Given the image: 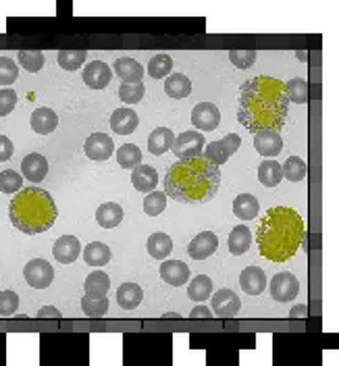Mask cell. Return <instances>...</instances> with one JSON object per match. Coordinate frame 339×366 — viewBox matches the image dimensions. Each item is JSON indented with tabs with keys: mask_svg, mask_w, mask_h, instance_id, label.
Here are the masks:
<instances>
[{
	"mask_svg": "<svg viewBox=\"0 0 339 366\" xmlns=\"http://www.w3.org/2000/svg\"><path fill=\"white\" fill-rule=\"evenodd\" d=\"M131 183L137 191H154L156 183H158V175H156V168L150 166V164H139L133 168L131 173Z\"/></svg>",
	"mask_w": 339,
	"mask_h": 366,
	"instance_id": "cell-22",
	"label": "cell"
},
{
	"mask_svg": "<svg viewBox=\"0 0 339 366\" xmlns=\"http://www.w3.org/2000/svg\"><path fill=\"white\" fill-rule=\"evenodd\" d=\"M23 277L33 289H46L54 279V268L50 266V262H46L42 258H33L25 264Z\"/></svg>",
	"mask_w": 339,
	"mask_h": 366,
	"instance_id": "cell-7",
	"label": "cell"
},
{
	"mask_svg": "<svg viewBox=\"0 0 339 366\" xmlns=\"http://www.w3.org/2000/svg\"><path fill=\"white\" fill-rule=\"evenodd\" d=\"M139 119L131 108H116L110 114V129L119 135H131L137 127Z\"/></svg>",
	"mask_w": 339,
	"mask_h": 366,
	"instance_id": "cell-20",
	"label": "cell"
},
{
	"mask_svg": "<svg viewBox=\"0 0 339 366\" xmlns=\"http://www.w3.org/2000/svg\"><path fill=\"white\" fill-rule=\"evenodd\" d=\"M212 295V279L206 274H198L191 279L189 287H187V297L193 302H204Z\"/></svg>",
	"mask_w": 339,
	"mask_h": 366,
	"instance_id": "cell-33",
	"label": "cell"
},
{
	"mask_svg": "<svg viewBox=\"0 0 339 366\" xmlns=\"http://www.w3.org/2000/svg\"><path fill=\"white\" fill-rule=\"evenodd\" d=\"M85 295H106L110 289V279L102 270H94L85 277Z\"/></svg>",
	"mask_w": 339,
	"mask_h": 366,
	"instance_id": "cell-32",
	"label": "cell"
},
{
	"mask_svg": "<svg viewBox=\"0 0 339 366\" xmlns=\"http://www.w3.org/2000/svg\"><path fill=\"white\" fill-rule=\"evenodd\" d=\"M96 220H98L100 227L112 229V227H116L123 220V208L119 204H114V202L100 204L98 210H96Z\"/></svg>",
	"mask_w": 339,
	"mask_h": 366,
	"instance_id": "cell-28",
	"label": "cell"
},
{
	"mask_svg": "<svg viewBox=\"0 0 339 366\" xmlns=\"http://www.w3.org/2000/svg\"><path fill=\"white\" fill-rule=\"evenodd\" d=\"M210 302H212V312L220 318H229V316H235L241 308V302L237 297L235 291L231 289H218L210 295Z\"/></svg>",
	"mask_w": 339,
	"mask_h": 366,
	"instance_id": "cell-11",
	"label": "cell"
},
{
	"mask_svg": "<svg viewBox=\"0 0 339 366\" xmlns=\"http://www.w3.org/2000/svg\"><path fill=\"white\" fill-rule=\"evenodd\" d=\"M254 148H256L258 154L272 160L283 150V139L277 131H262V133L254 135Z\"/></svg>",
	"mask_w": 339,
	"mask_h": 366,
	"instance_id": "cell-18",
	"label": "cell"
},
{
	"mask_svg": "<svg viewBox=\"0 0 339 366\" xmlns=\"http://www.w3.org/2000/svg\"><path fill=\"white\" fill-rule=\"evenodd\" d=\"M173 139H175V135H173V131L168 127H156L150 133V137H148V150L154 156H160V154H164V152L171 150Z\"/></svg>",
	"mask_w": 339,
	"mask_h": 366,
	"instance_id": "cell-25",
	"label": "cell"
},
{
	"mask_svg": "<svg viewBox=\"0 0 339 366\" xmlns=\"http://www.w3.org/2000/svg\"><path fill=\"white\" fill-rule=\"evenodd\" d=\"M116 162L123 168H135L141 164V150L135 143H123L116 150Z\"/></svg>",
	"mask_w": 339,
	"mask_h": 366,
	"instance_id": "cell-34",
	"label": "cell"
},
{
	"mask_svg": "<svg viewBox=\"0 0 339 366\" xmlns=\"http://www.w3.org/2000/svg\"><path fill=\"white\" fill-rule=\"evenodd\" d=\"M29 123H31V129H33L35 133H40V135H48V133H52V131L56 129V125H58V116H56V112H54L52 108L40 106V108H35V110L31 112Z\"/></svg>",
	"mask_w": 339,
	"mask_h": 366,
	"instance_id": "cell-19",
	"label": "cell"
},
{
	"mask_svg": "<svg viewBox=\"0 0 339 366\" xmlns=\"http://www.w3.org/2000/svg\"><path fill=\"white\" fill-rule=\"evenodd\" d=\"M166 208V195L164 191H150L144 198V212L148 216H158Z\"/></svg>",
	"mask_w": 339,
	"mask_h": 366,
	"instance_id": "cell-42",
	"label": "cell"
},
{
	"mask_svg": "<svg viewBox=\"0 0 339 366\" xmlns=\"http://www.w3.org/2000/svg\"><path fill=\"white\" fill-rule=\"evenodd\" d=\"M289 316H293V318H299V316H308V308H306L304 304H302V306H295V308H291Z\"/></svg>",
	"mask_w": 339,
	"mask_h": 366,
	"instance_id": "cell-51",
	"label": "cell"
},
{
	"mask_svg": "<svg viewBox=\"0 0 339 366\" xmlns=\"http://www.w3.org/2000/svg\"><path fill=\"white\" fill-rule=\"evenodd\" d=\"M239 146H241V137H239L237 133H227L223 139H214V141L206 143L204 150H202V156H204L210 164L223 166V164L239 150Z\"/></svg>",
	"mask_w": 339,
	"mask_h": 366,
	"instance_id": "cell-5",
	"label": "cell"
},
{
	"mask_svg": "<svg viewBox=\"0 0 339 366\" xmlns=\"http://www.w3.org/2000/svg\"><path fill=\"white\" fill-rule=\"evenodd\" d=\"M258 210H260V204L258 200L252 195V193H239L235 200H233V214L241 220H252L258 216Z\"/></svg>",
	"mask_w": 339,
	"mask_h": 366,
	"instance_id": "cell-26",
	"label": "cell"
},
{
	"mask_svg": "<svg viewBox=\"0 0 339 366\" xmlns=\"http://www.w3.org/2000/svg\"><path fill=\"white\" fill-rule=\"evenodd\" d=\"M285 85V96H287V100H291V102H295V104H304L306 100H308V83L302 79V77H293V79H289L287 83H283Z\"/></svg>",
	"mask_w": 339,
	"mask_h": 366,
	"instance_id": "cell-38",
	"label": "cell"
},
{
	"mask_svg": "<svg viewBox=\"0 0 339 366\" xmlns=\"http://www.w3.org/2000/svg\"><path fill=\"white\" fill-rule=\"evenodd\" d=\"M250 243H252V231H250L245 225H237V227L229 233L227 245H229V252H231L233 256L245 254L247 247H250Z\"/></svg>",
	"mask_w": 339,
	"mask_h": 366,
	"instance_id": "cell-29",
	"label": "cell"
},
{
	"mask_svg": "<svg viewBox=\"0 0 339 366\" xmlns=\"http://www.w3.org/2000/svg\"><path fill=\"white\" fill-rule=\"evenodd\" d=\"M162 185L164 195H171L181 204H206L218 191L220 171L204 156L185 158L166 168Z\"/></svg>",
	"mask_w": 339,
	"mask_h": 366,
	"instance_id": "cell-2",
	"label": "cell"
},
{
	"mask_svg": "<svg viewBox=\"0 0 339 366\" xmlns=\"http://www.w3.org/2000/svg\"><path fill=\"white\" fill-rule=\"evenodd\" d=\"M87 58V52L85 50H73V48H64V50H58V64L64 69V71H75L79 69Z\"/></svg>",
	"mask_w": 339,
	"mask_h": 366,
	"instance_id": "cell-36",
	"label": "cell"
},
{
	"mask_svg": "<svg viewBox=\"0 0 339 366\" xmlns=\"http://www.w3.org/2000/svg\"><path fill=\"white\" fill-rule=\"evenodd\" d=\"M306 227L302 216L289 206H275L264 212L256 229L260 256L272 262H285L302 247Z\"/></svg>",
	"mask_w": 339,
	"mask_h": 366,
	"instance_id": "cell-3",
	"label": "cell"
},
{
	"mask_svg": "<svg viewBox=\"0 0 339 366\" xmlns=\"http://www.w3.org/2000/svg\"><path fill=\"white\" fill-rule=\"evenodd\" d=\"M239 285L250 295H260L266 287V274L260 266H245L239 274Z\"/></svg>",
	"mask_w": 339,
	"mask_h": 366,
	"instance_id": "cell-17",
	"label": "cell"
},
{
	"mask_svg": "<svg viewBox=\"0 0 339 366\" xmlns=\"http://www.w3.org/2000/svg\"><path fill=\"white\" fill-rule=\"evenodd\" d=\"M281 171L287 181H302L306 177V162L299 156H289L281 164Z\"/></svg>",
	"mask_w": 339,
	"mask_h": 366,
	"instance_id": "cell-39",
	"label": "cell"
},
{
	"mask_svg": "<svg viewBox=\"0 0 339 366\" xmlns=\"http://www.w3.org/2000/svg\"><path fill=\"white\" fill-rule=\"evenodd\" d=\"M146 94V85L141 81H133V83H121L119 87V98L127 104H137Z\"/></svg>",
	"mask_w": 339,
	"mask_h": 366,
	"instance_id": "cell-41",
	"label": "cell"
},
{
	"mask_svg": "<svg viewBox=\"0 0 339 366\" xmlns=\"http://www.w3.org/2000/svg\"><path fill=\"white\" fill-rule=\"evenodd\" d=\"M258 179H260V183L266 185V187H277V185L281 183V179H283L281 164H279L277 160H270V158L262 160V162L258 164Z\"/></svg>",
	"mask_w": 339,
	"mask_h": 366,
	"instance_id": "cell-31",
	"label": "cell"
},
{
	"mask_svg": "<svg viewBox=\"0 0 339 366\" xmlns=\"http://www.w3.org/2000/svg\"><path fill=\"white\" fill-rule=\"evenodd\" d=\"M52 254L58 262L62 264H71L79 258L81 254V243L75 235H62L54 241L52 245Z\"/></svg>",
	"mask_w": 339,
	"mask_h": 366,
	"instance_id": "cell-14",
	"label": "cell"
},
{
	"mask_svg": "<svg viewBox=\"0 0 339 366\" xmlns=\"http://www.w3.org/2000/svg\"><path fill=\"white\" fill-rule=\"evenodd\" d=\"M216 247H218L216 235H214L212 231H202V233H198V235L189 241L187 254H189L193 260H206V258H210V256L216 252Z\"/></svg>",
	"mask_w": 339,
	"mask_h": 366,
	"instance_id": "cell-13",
	"label": "cell"
},
{
	"mask_svg": "<svg viewBox=\"0 0 339 366\" xmlns=\"http://www.w3.org/2000/svg\"><path fill=\"white\" fill-rule=\"evenodd\" d=\"M204 146H206V139H204V135L200 131H183V133H179L173 139L171 150L175 152V156L179 160H185V158L202 156Z\"/></svg>",
	"mask_w": 339,
	"mask_h": 366,
	"instance_id": "cell-6",
	"label": "cell"
},
{
	"mask_svg": "<svg viewBox=\"0 0 339 366\" xmlns=\"http://www.w3.org/2000/svg\"><path fill=\"white\" fill-rule=\"evenodd\" d=\"M144 299V291L137 283H121V287L116 289V302L123 310H133L141 304Z\"/></svg>",
	"mask_w": 339,
	"mask_h": 366,
	"instance_id": "cell-23",
	"label": "cell"
},
{
	"mask_svg": "<svg viewBox=\"0 0 339 366\" xmlns=\"http://www.w3.org/2000/svg\"><path fill=\"white\" fill-rule=\"evenodd\" d=\"M21 173L25 179H29L31 183H40L44 181V177L48 175V160L37 154V152H31L27 154L23 160H21Z\"/></svg>",
	"mask_w": 339,
	"mask_h": 366,
	"instance_id": "cell-16",
	"label": "cell"
},
{
	"mask_svg": "<svg viewBox=\"0 0 339 366\" xmlns=\"http://www.w3.org/2000/svg\"><path fill=\"white\" fill-rule=\"evenodd\" d=\"M146 250H148V254H150L152 258H156V260H164V258L171 254V250H173V239H171L166 233L156 231V233H152V235L148 237Z\"/></svg>",
	"mask_w": 339,
	"mask_h": 366,
	"instance_id": "cell-27",
	"label": "cell"
},
{
	"mask_svg": "<svg viewBox=\"0 0 339 366\" xmlns=\"http://www.w3.org/2000/svg\"><path fill=\"white\" fill-rule=\"evenodd\" d=\"M17 75H19V67L15 64V60L8 56H0V85L8 87L10 83H15Z\"/></svg>",
	"mask_w": 339,
	"mask_h": 366,
	"instance_id": "cell-44",
	"label": "cell"
},
{
	"mask_svg": "<svg viewBox=\"0 0 339 366\" xmlns=\"http://www.w3.org/2000/svg\"><path fill=\"white\" fill-rule=\"evenodd\" d=\"M19 308V295L10 289L0 291V316H10Z\"/></svg>",
	"mask_w": 339,
	"mask_h": 366,
	"instance_id": "cell-45",
	"label": "cell"
},
{
	"mask_svg": "<svg viewBox=\"0 0 339 366\" xmlns=\"http://www.w3.org/2000/svg\"><path fill=\"white\" fill-rule=\"evenodd\" d=\"M110 256V247L102 241H92L83 247V260L89 266H106Z\"/></svg>",
	"mask_w": 339,
	"mask_h": 366,
	"instance_id": "cell-30",
	"label": "cell"
},
{
	"mask_svg": "<svg viewBox=\"0 0 339 366\" xmlns=\"http://www.w3.org/2000/svg\"><path fill=\"white\" fill-rule=\"evenodd\" d=\"M229 60L239 69H250L256 60V50H229Z\"/></svg>",
	"mask_w": 339,
	"mask_h": 366,
	"instance_id": "cell-46",
	"label": "cell"
},
{
	"mask_svg": "<svg viewBox=\"0 0 339 366\" xmlns=\"http://www.w3.org/2000/svg\"><path fill=\"white\" fill-rule=\"evenodd\" d=\"M81 310L85 316H104L108 310V297L106 295H83L81 299Z\"/></svg>",
	"mask_w": 339,
	"mask_h": 366,
	"instance_id": "cell-35",
	"label": "cell"
},
{
	"mask_svg": "<svg viewBox=\"0 0 339 366\" xmlns=\"http://www.w3.org/2000/svg\"><path fill=\"white\" fill-rule=\"evenodd\" d=\"M189 316H193V318H208V316H212V312H210V308H208V306L198 304V306L189 312Z\"/></svg>",
	"mask_w": 339,
	"mask_h": 366,
	"instance_id": "cell-50",
	"label": "cell"
},
{
	"mask_svg": "<svg viewBox=\"0 0 339 366\" xmlns=\"http://www.w3.org/2000/svg\"><path fill=\"white\" fill-rule=\"evenodd\" d=\"M191 123L198 131H214L220 123V112L212 102H200L191 110Z\"/></svg>",
	"mask_w": 339,
	"mask_h": 366,
	"instance_id": "cell-9",
	"label": "cell"
},
{
	"mask_svg": "<svg viewBox=\"0 0 339 366\" xmlns=\"http://www.w3.org/2000/svg\"><path fill=\"white\" fill-rule=\"evenodd\" d=\"M19 62L25 71L37 73L44 67V52L42 50H19Z\"/></svg>",
	"mask_w": 339,
	"mask_h": 366,
	"instance_id": "cell-40",
	"label": "cell"
},
{
	"mask_svg": "<svg viewBox=\"0 0 339 366\" xmlns=\"http://www.w3.org/2000/svg\"><path fill=\"white\" fill-rule=\"evenodd\" d=\"M83 152L87 158L92 160H108L114 152V143H112V137L108 133H92L85 143H83Z\"/></svg>",
	"mask_w": 339,
	"mask_h": 366,
	"instance_id": "cell-10",
	"label": "cell"
},
{
	"mask_svg": "<svg viewBox=\"0 0 339 366\" xmlns=\"http://www.w3.org/2000/svg\"><path fill=\"white\" fill-rule=\"evenodd\" d=\"M110 71H114L125 83L141 81V77H144V67H141L135 58H131V56H121V58H116Z\"/></svg>",
	"mask_w": 339,
	"mask_h": 366,
	"instance_id": "cell-21",
	"label": "cell"
},
{
	"mask_svg": "<svg viewBox=\"0 0 339 366\" xmlns=\"http://www.w3.org/2000/svg\"><path fill=\"white\" fill-rule=\"evenodd\" d=\"M17 104V92L12 87H2L0 89V116H6L15 110Z\"/></svg>",
	"mask_w": 339,
	"mask_h": 366,
	"instance_id": "cell-47",
	"label": "cell"
},
{
	"mask_svg": "<svg viewBox=\"0 0 339 366\" xmlns=\"http://www.w3.org/2000/svg\"><path fill=\"white\" fill-rule=\"evenodd\" d=\"M37 316H44V318H58L60 316V310L54 308V306H44L37 310Z\"/></svg>",
	"mask_w": 339,
	"mask_h": 366,
	"instance_id": "cell-49",
	"label": "cell"
},
{
	"mask_svg": "<svg viewBox=\"0 0 339 366\" xmlns=\"http://www.w3.org/2000/svg\"><path fill=\"white\" fill-rule=\"evenodd\" d=\"M160 277L173 287H181L189 281V266L183 260H164L160 264Z\"/></svg>",
	"mask_w": 339,
	"mask_h": 366,
	"instance_id": "cell-15",
	"label": "cell"
},
{
	"mask_svg": "<svg viewBox=\"0 0 339 366\" xmlns=\"http://www.w3.org/2000/svg\"><path fill=\"white\" fill-rule=\"evenodd\" d=\"M164 94L168 98H175V100H181V98H187L191 94V81L189 77H185L183 73H173L164 79Z\"/></svg>",
	"mask_w": 339,
	"mask_h": 366,
	"instance_id": "cell-24",
	"label": "cell"
},
{
	"mask_svg": "<svg viewBox=\"0 0 339 366\" xmlns=\"http://www.w3.org/2000/svg\"><path fill=\"white\" fill-rule=\"evenodd\" d=\"M23 187V177L17 171H2L0 173V191L2 193H17Z\"/></svg>",
	"mask_w": 339,
	"mask_h": 366,
	"instance_id": "cell-43",
	"label": "cell"
},
{
	"mask_svg": "<svg viewBox=\"0 0 339 366\" xmlns=\"http://www.w3.org/2000/svg\"><path fill=\"white\" fill-rule=\"evenodd\" d=\"M299 293V281L295 274L291 272H279L272 277L270 281V295L277 302H289L295 299V295Z\"/></svg>",
	"mask_w": 339,
	"mask_h": 366,
	"instance_id": "cell-8",
	"label": "cell"
},
{
	"mask_svg": "<svg viewBox=\"0 0 339 366\" xmlns=\"http://www.w3.org/2000/svg\"><path fill=\"white\" fill-rule=\"evenodd\" d=\"M12 152H15V146H12V141H10L6 135H0V162H6V160H10Z\"/></svg>",
	"mask_w": 339,
	"mask_h": 366,
	"instance_id": "cell-48",
	"label": "cell"
},
{
	"mask_svg": "<svg viewBox=\"0 0 339 366\" xmlns=\"http://www.w3.org/2000/svg\"><path fill=\"white\" fill-rule=\"evenodd\" d=\"M8 214L10 223L19 231H23L25 235H37L54 225L58 210L52 195L46 189L29 185L12 195Z\"/></svg>",
	"mask_w": 339,
	"mask_h": 366,
	"instance_id": "cell-4",
	"label": "cell"
},
{
	"mask_svg": "<svg viewBox=\"0 0 339 366\" xmlns=\"http://www.w3.org/2000/svg\"><path fill=\"white\" fill-rule=\"evenodd\" d=\"M83 83L92 89H104L108 83H110V77H112V71L106 62L102 60H92L89 64L83 67Z\"/></svg>",
	"mask_w": 339,
	"mask_h": 366,
	"instance_id": "cell-12",
	"label": "cell"
},
{
	"mask_svg": "<svg viewBox=\"0 0 339 366\" xmlns=\"http://www.w3.org/2000/svg\"><path fill=\"white\" fill-rule=\"evenodd\" d=\"M287 106L289 100L285 96L283 81L268 75H258L241 85L237 100V121L254 135L262 131L279 133L287 121Z\"/></svg>",
	"mask_w": 339,
	"mask_h": 366,
	"instance_id": "cell-1",
	"label": "cell"
},
{
	"mask_svg": "<svg viewBox=\"0 0 339 366\" xmlns=\"http://www.w3.org/2000/svg\"><path fill=\"white\" fill-rule=\"evenodd\" d=\"M171 71H173V58L168 54H156L148 62V75L154 77V79L168 77Z\"/></svg>",
	"mask_w": 339,
	"mask_h": 366,
	"instance_id": "cell-37",
	"label": "cell"
}]
</instances>
